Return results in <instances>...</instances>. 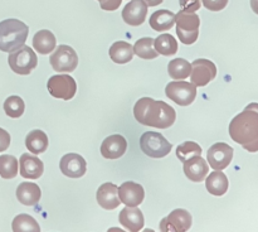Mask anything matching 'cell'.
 <instances>
[{"mask_svg":"<svg viewBox=\"0 0 258 232\" xmlns=\"http://www.w3.org/2000/svg\"><path fill=\"white\" fill-rule=\"evenodd\" d=\"M229 135L234 143L249 153L258 151V103L252 102L229 124Z\"/></svg>","mask_w":258,"mask_h":232,"instance_id":"1","label":"cell"},{"mask_svg":"<svg viewBox=\"0 0 258 232\" xmlns=\"http://www.w3.org/2000/svg\"><path fill=\"white\" fill-rule=\"evenodd\" d=\"M134 116L141 125L168 129L175 123L176 112L169 103L143 97L134 106Z\"/></svg>","mask_w":258,"mask_h":232,"instance_id":"2","label":"cell"},{"mask_svg":"<svg viewBox=\"0 0 258 232\" xmlns=\"http://www.w3.org/2000/svg\"><path fill=\"white\" fill-rule=\"evenodd\" d=\"M29 28L18 19H5L0 22V50L13 52L27 42Z\"/></svg>","mask_w":258,"mask_h":232,"instance_id":"3","label":"cell"},{"mask_svg":"<svg viewBox=\"0 0 258 232\" xmlns=\"http://www.w3.org/2000/svg\"><path fill=\"white\" fill-rule=\"evenodd\" d=\"M175 23L176 34L183 44L190 45L197 42L199 37V27H201V19L198 14L180 10L178 14H175Z\"/></svg>","mask_w":258,"mask_h":232,"instance_id":"4","label":"cell"},{"mask_svg":"<svg viewBox=\"0 0 258 232\" xmlns=\"http://www.w3.org/2000/svg\"><path fill=\"white\" fill-rule=\"evenodd\" d=\"M10 68L18 75H29L38 65V58L34 50L23 44L18 49L9 53L8 58Z\"/></svg>","mask_w":258,"mask_h":232,"instance_id":"5","label":"cell"},{"mask_svg":"<svg viewBox=\"0 0 258 232\" xmlns=\"http://www.w3.org/2000/svg\"><path fill=\"white\" fill-rule=\"evenodd\" d=\"M140 148L150 158L160 159L170 153L173 145L160 133L148 131V133H144L141 135Z\"/></svg>","mask_w":258,"mask_h":232,"instance_id":"6","label":"cell"},{"mask_svg":"<svg viewBox=\"0 0 258 232\" xmlns=\"http://www.w3.org/2000/svg\"><path fill=\"white\" fill-rule=\"evenodd\" d=\"M165 95L179 106H189L197 97V86L183 80H175L166 85Z\"/></svg>","mask_w":258,"mask_h":232,"instance_id":"7","label":"cell"},{"mask_svg":"<svg viewBox=\"0 0 258 232\" xmlns=\"http://www.w3.org/2000/svg\"><path fill=\"white\" fill-rule=\"evenodd\" d=\"M50 66L55 72H73L78 66V55L70 45H58L50 54Z\"/></svg>","mask_w":258,"mask_h":232,"instance_id":"8","label":"cell"},{"mask_svg":"<svg viewBox=\"0 0 258 232\" xmlns=\"http://www.w3.org/2000/svg\"><path fill=\"white\" fill-rule=\"evenodd\" d=\"M48 92L55 98L68 101L75 97L77 92V83L70 75H55L48 80Z\"/></svg>","mask_w":258,"mask_h":232,"instance_id":"9","label":"cell"},{"mask_svg":"<svg viewBox=\"0 0 258 232\" xmlns=\"http://www.w3.org/2000/svg\"><path fill=\"white\" fill-rule=\"evenodd\" d=\"M217 76V67L212 61L199 58L191 63L190 81L198 87L208 85Z\"/></svg>","mask_w":258,"mask_h":232,"instance_id":"10","label":"cell"},{"mask_svg":"<svg viewBox=\"0 0 258 232\" xmlns=\"http://www.w3.org/2000/svg\"><path fill=\"white\" fill-rule=\"evenodd\" d=\"M191 214L186 209H174L168 217L161 219L160 229L163 232H185L191 226Z\"/></svg>","mask_w":258,"mask_h":232,"instance_id":"11","label":"cell"},{"mask_svg":"<svg viewBox=\"0 0 258 232\" xmlns=\"http://www.w3.org/2000/svg\"><path fill=\"white\" fill-rule=\"evenodd\" d=\"M233 148L226 143H216L208 149L207 159L214 170H223L233 159Z\"/></svg>","mask_w":258,"mask_h":232,"instance_id":"12","label":"cell"},{"mask_svg":"<svg viewBox=\"0 0 258 232\" xmlns=\"http://www.w3.org/2000/svg\"><path fill=\"white\" fill-rule=\"evenodd\" d=\"M60 171L64 174L66 177L70 178H81L86 174L87 170V164L83 156L80 154L70 153L62 156L59 161Z\"/></svg>","mask_w":258,"mask_h":232,"instance_id":"13","label":"cell"},{"mask_svg":"<svg viewBox=\"0 0 258 232\" xmlns=\"http://www.w3.org/2000/svg\"><path fill=\"white\" fill-rule=\"evenodd\" d=\"M118 197L121 203L128 207H138L145 198V191L141 184L135 182H125L118 187Z\"/></svg>","mask_w":258,"mask_h":232,"instance_id":"14","label":"cell"},{"mask_svg":"<svg viewBox=\"0 0 258 232\" xmlns=\"http://www.w3.org/2000/svg\"><path fill=\"white\" fill-rule=\"evenodd\" d=\"M148 15V5L144 0H131L122 10V19L126 24L139 27L143 24Z\"/></svg>","mask_w":258,"mask_h":232,"instance_id":"15","label":"cell"},{"mask_svg":"<svg viewBox=\"0 0 258 232\" xmlns=\"http://www.w3.org/2000/svg\"><path fill=\"white\" fill-rule=\"evenodd\" d=\"M127 149V141L120 134L110 135L106 138L101 144V154L106 159H118L126 153Z\"/></svg>","mask_w":258,"mask_h":232,"instance_id":"16","label":"cell"},{"mask_svg":"<svg viewBox=\"0 0 258 232\" xmlns=\"http://www.w3.org/2000/svg\"><path fill=\"white\" fill-rule=\"evenodd\" d=\"M96 199L102 208L108 209V211L117 208L121 204L120 197H118V187L110 182L101 184L96 193Z\"/></svg>","mask_w":258,"mask_h":232,"instance_id":"17","label":"cell"},{"mask_svg":"<svg viewBox=\"0 0 258 232\" xmlns=\"http://www.w3.org/2000/svg\"><path fill=\"white\" fill-rule=\"evenodd\" d=\"M20 176L27 179H38L44 171V164L38 156L32 154H22L19 159Z\"/></svg>","mask_w":258,"mask_h":232,"instance_id":"18","label":"cell"},{"mask_svg":"<svg viewBox=\"0 0 258 232\" xmlns=\"http://www.w3.org/2000/svg\"><path fill=\"white\" fill-rule=\"evenodd\" d=\"M184 173L189 181L199 183V182H203L207 174L209 173V165L202 158V155L193 156V158L184 161Z\"/></svg>","mask_w":258,"mask_h":232,"instance_id":"19","label":"cell"},{"mask_svg":"<svg viewBox=\"0 0 258 232\" xmlns=\"http://www.w3.org/2000/svg\"><path fill=\"white\" fill-rule=\"evenodd\" d=\"M118 221L128 231L138 232L140 229H143L144 227V214L138 207L126 206L120 212Z\"/></svg>","mask_w":258,"mask_h":232,"instance_id":"20","label":"cell"},{"mask_svg":"<svg viewBox=\"0 0 258 232\" xmlns=\"http://www.w3.org/2000/svg\"><path fill=\"white\" fill-rule=\"evenodd\" d=\"M42 191L38 187V184L29 183V182H23L17 188V198L24 206H35L39 203Z\"/></svg>","mask_w":258,"mask_h":232,"instance_id":"21","label":"cell"},{"mask_svg":"<svg viewBox=\"0 0 258 232\" xmlns=\"http://www.w3.org/2000/svg\"><path fill=\"white\" fill-rule=\"evenodd\" d=\"M55 45H57V39L54 34L48 29L39 30L33 37V47L39 54H48L53 52Z\"/></svg>","mask_w":258,"mask_h":232,"instance_id":"22","label":"cell"},{"mask_svg":"<svg viewBox=\"0 0 258 232\" xmlns=\"http://www.w3.org/2000/svg\"><path fill=\"white\" fill-rule=\"evenodd\" d=\"M207 191L213 196H223L228 191V178L221 170H214L206 179Z\"/></svg>","mask_w":258,"mask_h":232,"instance_id":"23","label":"cell"},{"mask_svg":"<svg viewBox=\"0 0 258 232\" xmlns=\"http://www.w3.org/2000/svg\"><path fill=\"white\" fill-rule=\"evenodd\" d=\"M149 22H150V27L156 32H166L175 24V14L170 10L161 9L154 12Z\"/></svg>","mask_w":258,"mask_h":232,"instance_id":"24","label":"cell"},{"mask_svg":"<svg viewBox=\"0 0 258 232\" xmlns=\"http://www.w3.org/2000/svg\"><path fill=\"white\" fill-rule=\"evenodd\" d=\"M110 57L117 65H125L128 63L134 57V47L127 42H122V40H118L115 42L110 47Z\"/></svg>","mask_w":258,"mask_h":232,"instance_id":"25","label":"cell"},{"mask_svg":"<svg viewBox=\"0 0 258 232\" xmlns=\"http://www.w3.org/2000/svg\"><path fill=\"white\" fill-rule=\"evenodd\" d=\"M49 141H48V136L44 131L42 130H32L28 133L27 138H25V146L30 153L42 154L48 149Z\"/></svg>","mask_w":258,"mask_h":232,"instance_id":"26","label":"cell"},{"mask_svg":"<svg viewBox=\"0 0 258 232\" xmlns=\"http://www.w3.org/2000/svg\"><path fill=\"white\" fill-rule=\"evenodd\" d=\"M191 65L184 58H175L168 66V73L173 80H185L190 76Z\"/></svg>","mask_w":258,"mask_h":232,"instance_id":"27","label":"cell"},{"mask_svg":"<svg viewBox=\"0 0 258 232\" xmlns=\"http://www.w3.org/2000/svg\"><path fill=\"white\" fill-rule=\"evenodd\" d=\"M154 47L159 54L174 55L178 52V42L171 34H160L154 39Z\"/></svg>","mask_w":258,"mask_h":232,"instance_id":"28","label":"cell"},{"mask_svg":"<svg viewBox=\"0 0 258 232\" xmlns=\"http://www.w3.org/2000/svg\"><path fill=\"white\" fill-rule=\"evenodd\" d=\"M134 53L143 60H154L159 55L158 50L154 47V39L150 37L139 39L134 45Z\"/></svg>","mask_w":258,"mask_h":232,"instance_id":"29","label":"cell"},{"mask_svg":"<svg viewBox=\"0 0 258 232\" xmlns=\"http://www.w3.org/2000/svg\"><path fill=\"white\" fill-rule=\"evenodd\" d=\"M13 231L15 232H39L40 227L38 222L29 214H18L12 223Z\"/></svg>","mask_w":258,"mask_h":232,"instance_id":"30","label":"cell"},{"mask_svg":"<svg viewBox=\"0 0 258 232\" xmlns=\"http://www.w3.org/2000/svg\"><path fill=\"white\" fill-rule=\"evenodd\" d=\"M18 174V159L14 155H0V177L13 179Z\"/></svg>","mask_w":258,"mask_h":232,"instance_id":"31","label":"cell"},{"mask_svg":"<svg viewBox=\"0 0 258 232\" xmlns=\"http://www.w3.org/2000/svg\"><path fill=\"white\" fill-rule=\"evenodd\" d=\"M25 103L19 96H9L4 102V111L9 118L18 119L24 113Z\"/></svg>","mask_w":258,"mask_h":232,"instance_id":"32","label":"cell"},{"mask_svg":"<svg viewBox=\"0 0 258 232\" xmlns=\"http://www.w3.org/2000/svg\"><path fill=\"white\" fill-rule=\"evenodd\" d=\"M197 155H202V148L194 141H184L176 148V156L181 163Z\"/></svg>","mask_w":258,"mask_h":232,"instance_id":"33","label":"cell"},{"mask_svg":"<svg viewBox=\"0 0 258 232\" xmlns=\"http://www.w3.org/2000/svg\"><path fill=\"white\" fill-rule=\"evenodd\" d=\"M204 7L211 12H221L228 4V0H202Z\"/></svg>","mask_w":258,"mask_h":232,"instance_id":"34","label":"cell"},{"mask_svg":"<svg viewBox=\"0 0 258 232\" xmlns=\"http://www.w3.org/2000/svg\"><path fill=\"white\" fill-rule=\"evenodd\" d=\"M179 4H180L181 10L190 13H196L202 7L201 0H179Z\"/></svg>","mask_w":258,"mask_h":232,"instance_id":"35","label":"cell"},{"mask_svg":"<svg viewBox=\"0 0 258 232\" xmlns=\"http://www.w3.org/2000/svg\"><path fill=\"white\" fill-rule=\"evenodd\" d=\"M121 3L122 0H100V7L106 12H113V10L118 9Z\"/></svg>","mask_w":258,"mask_h":232,"instance_id":"36","label":"cell"},{"mask_svg":"<svg viewBox=\"0 0 258 232\" xmlns=\"http://www.w3.org/2000/svg\"><path fill=\"white\" fill-rule=\"evenodd\" d=\"M10 145V134L3 128H0V153L7 150Z\"/></svg>","mask_w":258,"mask_h":232,"instance_id":"37","label":"cell"},{"mask_svg":"<svg viewBox=\"0 0 258 232\" xmlns=\"http://www.w3.org/2000/svg\"><path fill=\"white\" fill-rule=\"evenodd\" d=\"M144 2H145V4L148 5V7H156V5L161 4L164 0H144Z\"/></svg>","mask_w":258,"mask_h":232,"instance_id":"38","label":"cell"},{"mask_svg":"<svg viewBox=\"0 0 258 232\" xmlns=\"http://www.w3.org/2000/svg\"><path fill=\"white\" fill-rule=\"evenodd\" d=\"M251 8L254 13L258 15V0H251Z\"/></svg>","mask_w":258,"mask_h":232,"instance_id":"39","label":"cell"},{"mask_svg":"<svg viewBox=\"0 0 258 232\" xmlns=\"http://www.w3.org/2000/svg\"><path fill=\"white\" fill-rule=\"evenodd\" d=\"M98 2H100V0H98Z\"/></svg>","mask_w":258,"mask_h":232,"instance_id":"40","label":"cell"}]
</instances>
